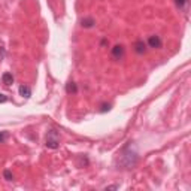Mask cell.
<instances>
[{
  "instance_id": "6da1fadb",
  "label": "cell",
  "mask_w": 191,
  "mask_h": 191,
  "mask_svg": "<svg viewBox=\"0 0 191 191\" xmlns=\"http://www.w3.org/2000/svg\"><path fill=\"white\" fill-rule=\"evenodd\" d=\"M58 143H60V139H58V133L55 130H49L47 136V148H51V149H57L58 148Z\"/></svg>"
},
{
  "instance_id": "7a4b0ae2",
  "label": "cell",
  "mask_w": 191,
  "mask_h": 191,
  "mask_svg": "<svg viewBox=\"0 0 191 191\" xmlns=\"http://www.w3.org/2000/svg\"><path fill=\"white\" fill-rule=\"evenodd\" d=\"M149 48H154V49H160L161 45H163V41H161V37L157 36V34H152L149 36V39H148V43H146Z\"/></svg>"
},
{
  "instance_id": "3957f363",
  "label": "cell",
  "mask_w": 191,
  "mask_h": 191,
  "mask_svg": "<svg viewBox=\"0 0 191 191\" xmlns=\"http://www.w3.org/2000/svg\"><path fill=\"white\" fill-rule=\"evenodd\" d=\"M146 47H148V45H146L143 41H140V39L133 43V49H135V52L139 54V55H143L145 52H146Z\"/></svg>"
},
{
  "instance_id": "277c9868",
  "label": "cell",
  "mask_w": 191,
  "mask_h": 191,
  "mask_svg": "<svg viewBox=\"0 0 191 191\" xmlns=\"http://www.w3.org/2000/svg\"><path fill=\"white\" fill-rule=\"evenodd\" d=\"M125 54V49H124L123 45H115V47L112 48V57L116 58V60H121Z\"/></svg>"
},
{
  "instance_id": "5b68a950",
  "label": "cell",
  "mask_w": 191,
  "mask_h": 191,
  "mask_svg": "<svg viewBox=\"0 0 191 191\" xmlns=\"http://www.w3.org/2000/svg\"><path fill=\"white\" fill-rule=\"evenodd\" d=\"M18 91H20V96H22L24 99H30V96H32V90L27 85H20Z\"/></svg>"
},
{
  "instance_id": "8992f818",
  "label": "cell",
  "mask_w": 191,
  "mask_h": 191,
  "mask_svg": "<svg viewBox=\"0 0 191 191\" xmlns=\"http://www.w3.org/2000/svg\"><path fill=\"white\" fill-rule=\"evenodd\" d=\"M94 24H96V21H94V18H91V17H87V18H84V20L81 21V26L84 28L94 27Z\"/></svg>"
},
{
  "instance_id": "52a82bcc",
  "label": "cell",
  "mask_w": 191,
  "mask_h": 191,
  "mask_svg": "<svg viewBox=\"0 0 191 191\" xmlns=\"http://www.w3.org/2000/svg\"><path fill=\"white\" fill-rule=\"evenodd\" d=\"M66 91H67L69 94H76L78 93V87H76V84L75 82H69L67 85H66Z\"/></svg>"
},
{
  "instance_id": "ba28073f",
  "label": "cell",
  "mask_w": 191,
  "mask_h": 191,
  "mask_svg": "<svg viewBox=\"0 0 191 191\" xmlns=\"http://www.w3.org/2000/svg\"><path fill=\"white\" fill-rule=\"evenodd\" d=\"M2 81H3L5 85H11L14 82V76H12V73H5V75L2 76Z\"/></svg>"
},
{
  "instance_id": "9c48e42d",
  "label": "cell",
  "mask_w": 191,
  "mask_h": 191,
  "mask_svg": "<svg viewBox=\"0 0 191 191\" xmlns=\"http://www.w3.org/2000/svg\"><path fill=\"white\" fill-rule=\"evenodd\" d=\"M3 178H5L6 181H12V179H14V175H12L11 170H5L3 172Z\"/></svg>"
},
{
  "instance_id": "30bf717a",
  "label": "cell",
  "mask_w": 191,
  "mask_h": 191,
  "mask_svg": "<svg viewBox=\"0 0 191 191\" xmlns=\"http://www.w3.org/2000/svg\"><path fill=\"white\" fill-rule=\"evenodd\" d=\"M175 3H176V6L179 7V9H182V7L187 5V0H175Z\"/></svg>"
},
{
  "instance_id": "8fae6325",
  "label": "cell",
  "mask_w": 191,
  "mask_h": 191,
  "mask_svg": "<svg viewBox=\"0 0 191 191\" xmlns=\"http://www.w3.org/2000/svg\"><path fill=\"white\" fill-rule=\"evenodd\" d=\"M110 109V105L109 103H103L102 106H100V112H106V110Z\"/></svg>"
},
{
  "instance_id": "7c38bea8",
  "label": "cell",
  "mask_w": 191,
  "mask_h": 191,
  "mask_svg": "<svg viewBox=\"0 0 191 191\" xmlns=\"http://www.w3.org/2000/svg\"><path fill=\"white\" fill-rule=\"evenodd\" d=\"M6 137H7L6 133H0V143L5 142V140H6Z\"/></svg>"
},
{
  "instance_id": "4fadbf2b",
  "label": "cell",
  "mask_w": 191,
  "mask_h": 191,
  "mask_svg": "<svg viewBox=\"0 0 191 191\" xmlns=\"http://www.w3.org/2000/svg\"><path fill=\"white\" fill-rule=\"evenodd\" d=\"M7 100V97L5 94H2V93H0V103H5Z\"/></svg>"
},
{
  "instance_id": "5bb4252c",
  "label": "cell",
  "mask_w": 191,
  "mask_h": 191,
  "mask_svg": "<svg viewBox=\"0 0 191 191\" xmlns=\"http://www.w3.org/2000/svg\"><path fill=\"white\" fill-rule=\"evenodd\" d=\"M120 187L118 185H109V187H106V190H118Z\"/></svg>"
}]
</instances>
